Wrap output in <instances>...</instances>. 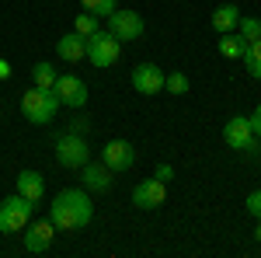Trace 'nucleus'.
Listing matches in <instances>:
<instances>
[{"label": "nucleus", "mask_w": 261, "mask_h": 258, "mask_svg": "<svg viewBox=\"0 0 261 258\" xmlns=\"http://www.w3.org/2000/svg\"><path fill=\"white\" fill-rule=\"evenodd\" d=\"M73 32H81L84 39H87V35H94V32H98V18H94V14H87V11H84V14H77Z\"/></svg>", "instance_id": "nucleus-23"}, {"label": "nucleus", "mask_w": 261, "mask_h": 258, "mask_svg": "<svg viewBox=\"0 0 261 258\" xmlns=\"http://www.w3.org/2000/svg\"><path fill=\"white\" fill-rule=\"evenodd\" d=\"M56 160H60L63 168H84L87 160H91V147H87V136H81V133H63V136H56Z\"/></svg>", "instance_id": "nucleus-5"}, {"label": "nucleus", "mask_w": 261, "mask_h": 258, "mask_svg": "<svg viewBox=\"0 0 261 258\" xmlns=\"http://www.w3.org/2000/svg\"><path fill=\"white\" fill-rule=\"evenodd\" d=\"M164 77H167V74H164L157 63H136L129 80H133V87H136L140 95L150 98V95H161V91H164Z\"/></svg>", "instance_id": "nucleus-10"}, {"label": "nucleus", "mask_w": 261, "mask_h": 258, "mask_svg": "<svg viewBox=\"0 0 261 258\" xmlns=\"http://www.w3.org/2000/svg\"><path fill=\"white\" fill-rule=\"evenodd\" d=\"M122 56V42L112 35V32H94V35H87V60L94 63L98 70H108V66H115Z\"/></svg>", "instance_id": "nucleus-4"}, {"label": "nucleus", "mask_w": 261, "mask_h": 258, "mask_svg": "<svg viewBox=\"0 0 261 258\" xmlns=\"http://www.w3.org/2000/svg\"><path fill=\"white\" fill-rule=\"evenodd\" d=\"M164 87H167V95H188V87H192V84H188V77H185L181 70H174V74H167V77H164Z\"/></svg>", "instance_id": "nucleus-22"}, {"label": "nucleus", "mask_w": 261, "mask_h": 258, "mask_svg": "<svg viewBox=\"0 0 261 258\" xmlns=\"http://www.w3.org/2000/svg\"><path fill=\"white\" fill-rule=\"evenodd\" d=\"M84 175V189H87V192H108V189H112V171H108V168H105V164H91V160H87V164H84L81 168Z\"/></svg>", "instance_id": "nucleus-14"}, {"label": "nucleus", "mask_w": 261, "mask_h": 258, "mask_svg": "<svg viewBox=\"0 0 261 258\" xmlns=\"http://www.w3.org/2000/svg\"><path fill=\"white\" fill-rule=\"evenodd\" d=\"M101 164H105L112 175L129 171V168L136 164V147H133L129 139H108V143L101 147Z\"/></svg>", "instance_id": "nucleus-7"}, {"label": "nucleus", "mask_w": 261, "mask_h": 258, "mask_svg": "<svg viewBox=\"0 0 261 258\" xmlns=\"http://www.w3.org/2000/svg\"><path fill=\"white\" fill-rule=\"evenodd\" d=\"M81 7L87 11V14H94V18H108L115 7H119V0H81Z\"/></svg>", "instance_id": "nucleus-20"}, {"label": "nucleus", "mask_w": 261, "mask_h": 258, "mask_svg": "<svg viewBox=\"0 0 261 258\" xmlns=\"http://www.w3.org/2000/svg\"><path fill=\"white\" fill-rule=\"evenodd\" d=\"M237 32H241V39H247V42H254V39H261V18H244L241 14V21H237Z\"/></svg>", "instance_id": "nucleus-21"}, {"label": "nucleus", "mask_w": 261, "mask_h": 258, "mask_svg": "<svg viewBox=\"0 0 261 258\" xmlns=\"http://www.w3.org/2000/svg\"><path fill=\"white\" fill-rule=\"evenodd\" d=\"M11 74H14V70H11V63L0 56V80H11Z\"/></svg>", "instance_id": "nucleus-28"}, {"label": "nucleus", "mask_w": 261, "mask_h": 258, "mask_svg": "<svg viewBox=\"0 0 261 258\" xmlns=\"http://www.w3.org/2000/svg\"><path fill=\"white\" fill-rule=\"evenodd\" d=\"M56 53H60V60L66 63H81L87 56V39H84L81 32H66L56 39Z\"/></svg>", "instance_id": "nucleus-13"}, {"label": "nucleus", "mask_w": 261, "mask_h": 258, "mask_svg": "<svg viewBox=\"0 0 261 258\" xmlns=\"http://www.w3.org/2000/svg\"><path fill=\"white\" fill-rule=\"evenodd\" d=\"M223 143H226L230 150H247V147L254 143V133H251L247 115H233V119L223 126Z\"/></svg>", "instance_id": "nucleus-12"}, {"label": "nucleus", "mask_w": 261, "mask_h": 258, "mask_svg": "<svg viewBox=\"0 0 261 258\" xmlns=\"http://www.w3.org/2000/svg\"><path fill=\"white\" fill-rule=\"evenodd\" d=\"M49 220L56 230H81L94 220V202L87 196V189H63L49 202Z\"/></svg>", "instance_id": "nucleus-1"}, {"label": "nucleus", "mask_w": 261, "mask_h": 258, "mask_svg": "<svg viewBox=\"0 0 261 258\" xmlns=\"http://www.w3.org/2000/svg\"><path fill=\"white\" fill-rule=\"evenodd\" d=\"M237 21H241V7L237 4H220L213 11V32L223 35V32H237Z\"/></svg>", "instance_id": "nucleus-15"}, {"label": "nucleus", "mask_w": 261, "mask_h": 258, "mask_svg": "<svg viewBox=\"0 0 261 258\" xmlns=\"http://www.w3.org/2000/svg\"><path fill=\"white\" fill-rule=\"evenodd\" d=\"M247 122H251V133H254V139H261V105L247 115Z\"/></svg>", "instance_id": "nucleus-25"}, {"label": "nucleus", "mask_w": 261, "mask_h": 258, "mask_svg": "<svg viewBox=\"0 0 261 258\" xmlns=\"http://www.w3.org/2000/svg\"><path fill=\"white\" fill-rule=\"evenodd\" d=\"M164 199H167V181L161 178H146L133 189V206H140V209H157L164 206Z\"/></svg>", "instance_id": "nucleus-11"}, {"label": "nucleus", "mask_w": 261, "mask_h": 258, "mask_svg": "<svg viewBox=\"0 0 261 258\" xmlns=\"http://www.w3.org/2000/svg\"><path fill=\"white\" fill-rule=\"evenodd\" d=\"M153 178H161V181H171V178H174V168H171V164H157V171H153Z\"/></svg>", "instance_id": "nucleus-27"}, {"label": "nucleus", "mask_w": 261, "mask_h": 258, "mask_svg": "<svg viewBox=\"0 0 261 258\" xmlns=\"http://www.w3.org/2000/svg\"><path fill=\"white\" fill-rule=\"evenodd\" d=\"M87 129H91V122L84 119V115H77V119L70 122V133H81V136H87Z\"/></svg>", "instance_id": "nucleus-26"}, {"label": "nucleus", "mask_w": 261, "mask_h": 258, "mask_svg": "<svg viewBox=\"0 0 261 258\" xmlns=\"http://www.w3.org/2000/svg\"><path fill=\"white\" fill-rule=\"evenodd\" d=\"M21 112H24V119L35 122V126H45V122L56 119V112H60V95L53 91V87H28L24 95H21Z\"/></svg>", "instance_id": "nucleus-2"}, {"label": "nucleus", "mask_w": 261, "mask_h": 258, "mask_svg": "<svg viewBox=\"0 0 261 258\" xmlns=\"http://www.w3.org/2000/svg\"><path fill=\"white\" fill-rule=\"evenodd\" d=\"M108 32H112L122 45H125V42H140L143 32H146V21L140 18V11H122V7H115V11L108 14Z\"/></svg>", "instance_id": "nucleus-6"}, {"label": "nucleus", "mask_w": 261, "mask_h": 258, "mask_svg": "<svg viewBox=\"0 0 261 258\" xmlns=\"http://www.w3.org/2000/svg\"><path fill=\"white\" fill-rule=\"evenodd\" d=\"M244 66H247L251 80H261V39L247 42V49H244Z\"/></svg>", "instance_id": "nucleus-18"}, {"label": "nucleus", "mask_w": 261, "mask_h": 258, "mask_svg": "<svg viewBox=\"0 0 261 258\" xmlns=\"http://www.w3.org/2000/svg\"><path fill=\"white\" fill-rule=\"evenodd\" d=\"M247 213H251L254 220H261V189H258V192H251V196H247Z\"/></svg>", "instance_id": "nucleus-24"}, {"label": "nucleus", "mask_w": 261, "mask_h": 258, "mask_svg": "<svg viewBox=\"0 0 261 258\" xmlns=\"http://www.w3.org/2000/svg\"><path fill=\"white\" fill-rule=\"evenodd\" d=\"M32 80H35V87H53L56 84V66L49 60H39L32 66Z\"/></svg>", "instance_id": "nucleus-19"}, {"label": "nucleus", "mask_w": 261, "mask_h": 258, "mask_svg": "<svg viewBox=\"0 0 261 258\" xmlns=\"http://www.w3.org/2000/svg\"><path fill=\"white\" fill-rule=\"evenodd\" d=\"M24 230H28V234H24V251H28V255H45V251L53 248V241H56L53 220H28Z\"/></svg>", "instance_id": "nucleus-8"}, {"label": "nucleus", "mask_w": 261, "mask_h": 258, "mask_svg": "<svg viewBox=\"0 0 261 258\" xmlns=\"http://www.w3.org/2000/svg\"><path fill=\"white\" fill-rule=\"evenodd\" d=\"M254 238H258V244H261V220H258V227H254Z\"/></svg>", "instance_id": "nucleus-29"}, {"label": "nucleus", "mask_w": 261, "mask_h": 258, "mask_svg": "<svg viewBox=\"0 0 261 258\" xmlns=\"http://www.w3.org/2000/svg\"><path fill=\"white\" fill-rule=\"evenodd\" d=\"M53 91L60 95V105H70V108H84L87 105V84L77 74H60Z\"/></svg>", "instance_id": "nucleus-9"}, {"label": "nucleus", "mask_w": 261, "mask_h": 258, "mask_svg": "<svg viewBox=\"0 0 261 258\" xmlns=\"http://www.w3.org/2000/svg\"><path fill=\"white\" fill-rule=\"evenodd\" d=\"M14 181H18V192L24 199H32V202H39V199L45 196V178H42L39 171H28V168H24Z\"/></svg>", "instance_id": "nucleus-16"}, {"label": "nucleus", "mask_w": 261, "mask_h": 258, "mask_svg": "<svg viewBox=\"0 0 261 258\" xmlns=\"http://www.w3.org/2000/svg\"><path fill=\"white\" fill-rule=\"evenodd\" d=\"M223 60H244V49H247V39H241V32H223L220 42H216Z\"/></svg>", "instance_id": "nucleus-17"}, {"label": "nucleus", "mask_w": 261, "mask_h": 258, "mask_svg": "<svg viewBox=\"0 0 261 258\" xmlns=\"http://www.w3.org/2000/svg\"><path fill=\"white\" fill-rule=\"evenodd\" d=\"M32 209H35V202L24 199L21 192L0 199V234H18V230H24L28 220H32Z\"/></svg>", "instance_id": "nucleus-3"}]
</instances>
